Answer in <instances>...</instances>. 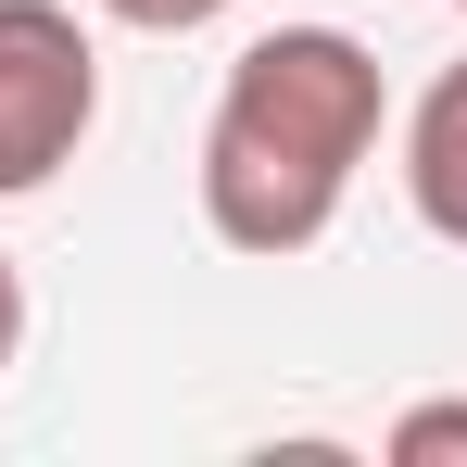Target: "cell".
Here are the masks:
<instances>
[{
  "mask_svg": "<svg viewBox=\"0 0 467 467\" xmlns=\"http://www.w3.org/2000/svg\"><path fill=\"white\" fill-rule=\"evenodd\" d=\"M379 51L341 26H265L215 88L202 127V228L228 253H316L354 202V164L379 152Z\"/></svg>",
  "mask_w": 467,
  "mask_h": 467,
  "instance_id": "1",
  "label": "cell"
},
{
  "mask_svg": "<svg viewBox=\"0 0 467 467\" xmlns=\"http://www.w3.org/2000/svg\"><path fill=\"white\" fill-rule=\"evenodd\" d=\"M404 202H417V228L455 240L467 253V64L430 77V101L404 114Z\"/></svg>",
  "mask_w": 467,
  "mask_h": 467,
  "instance_id": "3",
  "label": "cell"
},
{
  "mask_svg": "<svg viewBox=\"0 0 467 467\" xmlns=\"http://www.w3.org/2000/svg\"><path fill=\"white\" fill-rule=\"evenodd\" d=\"M455 13H467V0H455Z\"/></svg>",
  "mask_w": 467,
  "mask_h": 467,
  "instance_id": "7",
  "label": "cell"
},
{
  "mask_svg": "<svg viewBox=\"0 0 467 467\" xmlns=\"http://www.w3.org/2000/svg\"><path fill=\"white\" fill-rule=\"evenodd\" d=\"M26 354V278H13V253H0V367Z\"/></svg>",
  "mask_w": 467,
  "mask_h": 467,
  "instance_id": "6",
  "label": "cell"
},
{
  "mask_svg": "<svg viewBox=\"0 0 467 467\" xmlns=\"http://www.w3.org/2000/svg\"><path fill=\"white\" fill-rule=\"evenodd\" d=\"M467 455V404H404L391 417V467H455Z\"/></svg>",
  "mask_w": 467,
  "mask_h": 467,
  "instance_id": "4",
  "label": "cell"
},
{
  "mask_svg": "<svg viewBox=\"0 0 467 467\" xmlns=\"http://www.w3.org/2000/svg\"><path fill=\"white\" fill-rule=\"evenodd\" d=\"M114 26H140V38H190V26H215L228 0H101Z\"/></svg>",
  "mask_w": 467,
  "mask_h": 467,
  "instance_id": "5",
  "label": "cell"
},
{
  "mask_svg": "<svg viewBox=\"0 0 467 467\" xmlns=\"http://www.w3.org/2000/svg\"><path fill=\"white\" fill-rule=\"evenodd\" d=\"M101 114V51L64 0H0V202L51 190Z\"/></svg>",
  "mask_w": 467,
  "mask_h": 467,
  "instance_id": "2",
  "label": "cell"
}]
</instances>
